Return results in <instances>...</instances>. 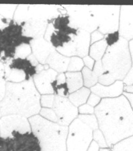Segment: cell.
Here are the masks:
<instances>
[{
  "mask_svg": "<svg viewBox=\"0 0 133 151\" xmlns=\"http://www.w3.org/2000/svg\"><path fill=\"white\" fill-rule=\"evenodd\" d=\"M95 113L108 148L133 136V111L123 94L103 98L95 107Z\"/></svg>",
  "mask_w": 133,
  "mask_h": 151,
  "instance_id": "6da1fadb",
  "label": "cell"
},
{
  "mask_svg": "<svg viewBox=\"0 0 133 151\" xmlns=\"http://www.w3.org/2000/svg\"><path fill=\"white\" fill-rule=\"evenodd\" d=\"M40 99L33 79L21 83L7 82L5 96L0 102V113L3 116L16 115L30 118L39 113Z\"/></svg>",
  "mask_w": 133,
  "mask_h": 151,
  "instance_id": "7a4b0ae2",
  "label": "cell"
},
{
  "mask_svg": "<svg viewBox=\"0 0 133 151\" xmlns=\"http://www.w3.org/2000/svg\"><path fill=\"white\" fill-rule=\"evenodd\" d=\"M102 63L104 73L99 77V83L109 86L116 81H123L132 65L128 41L120 37L118 42L107 47Z\"/></svg>",
  "mask_w": 133,
  "mask_h": 151,
  "instance_id": "3957f363",
  "label": "cell"
},
{
  "mask_svg": "<svg viewBox=\"0 0 133 151\" xmlns=\"http://www.w3.org/2000/svg\"><path fill=\"white\" fill-rule=\"evenodd\" d=\"M31 131L39 141L42 151H67V126H62L43 118L39 115L29 119Z\"/></svg>",
  "mask_w": 133,
  "mask_h": 151,
  "instance_id": "277c9868",
  "label": "cell"
},
{
  "mask_svg": "<svg viewBox=\"0 0 133 151\" xmlns=\"http://www.w3.org/2000/svg\"><path fill=\"white\" fill-rule=\"evenodd\" d=\"M23 24L12 19L6 26L0 27V60H12L18 47L31 44L33 39L23 35Z\"/></svg>",
  "mask_w": 133,
  "mask_h": 151,
  "instance_id": "5b68a950",
  "label": "cell"
},
{
  "mask_svg": "<svg viewBox=\"0 0 133 151\" xmlns=\"http://www.w3.org/2000/svg\"><path fill=\"white\" fill-rule=\"evenodd\" d=\"M79 30L71 23L67 14H60L48 20L43 38L57 50L70 43L77 35Z\"/></svg>",
  "mask_w": 133,
  "mask_h": 151,
  "instance_id": "8992f818",
  "label": "cell"
},
{
  "mask_svg": "<svg viewBox=\"0 0 133 151\" xmlns=\"http://www.w3.org/2000/svg\"><path fill=\"white\" fill-rule=\"evenodd\" d=\"M66 13L63 6L52 5H20L17 6L14 20L17 22L28 20L48 21L60 14Z\"/></svg>",
  "mask_w": 133,
  "mask_h": 151,
  "instance_id": "52a82bcc",
  "label": "cell"
},
{
  "mask_svg": "<svg viewBox=\"0 0 133 151\" xmlns=\"http://www.w3.org/2000/svg\"><path fill=\"white\" fill-rule=\"evenodd\" d=\"M92 141L93 130L80 119H75L68 129L67 151H87Z\"/></svg>",
  "mask_w": 133,
  "mask_h": 151,
  "instance_id": "ba28073f",
  "label": "cell"
},
{
  "mask_svg": "<svg viewBox=\"0 0 133 151\" xmlns=\"http://www.w3.org/2000/svg\"><path fill=\"white\" fill-rule=\"evenodd\" d=\"M0 151H42L39 141L33 132H13L10 137L0 136Z\"/></svg>",
  "mask_w": 133,
  "mask_h": 151,
  "instance_id": "9c48e42d",
  "label": "cell"
},
{
  "mask_svg": "<svg viewBox=\"0 0 133 151\" xmlns=\"http://www.w3.org/2000/svg\"><path fill=\"white\" fill-rule=\"evenodd\" d=\"M98 24V31L107 35L118 31L120 6H90Z\"/></svg>",
  "mask_w": 133,
  "mask_h": 151,
  "instance_id": "30bf717a",
  "label": "cell"
},
{
  "mask_svg": "<svg viewBox=\"0 0 133 151\" xmlns=\"http://www.w3.org/2000/svg\"><path fill=\"white\" fill-rule=\"evenodd\" d=\"M63 7L73 26L89 33L97 30L98 24L90 6L68 5Z\"/></svg>",
  "mask_w": 133,
  "mask_h": 151,
  "instance_id": "8fae6325",
  "label": "cell"
},
{
  "mask_svg": "<svg viewBox=\"0 0 133 151\" xmlns=\"http://www.w3.org/2000/svg\"><path fill=\"white\" fill-rule=\"evenodd\" d=\"M53 110L58 116V123L62 126H68L79 115L77 107L66 97L55 96Z\"/></svg>",
  "mask_w": 133,
  "mask_h": 151,
  "instance_id": "7c38bea8",
  "label": "cell"
},
{
  "mask_svg": "<svg viewBox=\"0 0 133 151\" xmlns=\"http://www.w3.org/2000/svg\"><path fill=\"white\" fill-rule=\"evenodd\" d=\"M13 132H19L22 134L32 132L27 118L11 115L4 116L0 119V136L4 138L10 137Z\"/></svg>",
  "mask_w": 133,
  "mask_h": 151,
  "instance_id": "4fadbf2b",
  "label": "cell"
},
{
  "mask_svg": "<svg viewBox=\"0 0 133 151\" xmlns=\"http://www.w3.org/2000/svg\"><path fill=\"white\" fill-rule=\"evenodd\" d=\"M118 33L128 42L133 40V6H120Z\"/></svg>",
  "mask_w": 133,
  "mask_h": 151,
  "instance_id": "5bb4252c",
  "label": "cell"
},
{
  "mask_svg": "<svg viewBox=\"0 0 133 151\" xmlns=\"http://www.w3.org/2000/svg\"><path fill=\"white\" fill-rule=\"evenodd\" d=\"M58 73L51 68L43 70L33 77V81L38 92L43 95L54 94L51 83L56 79Z\"/></svg>",
  "mask_w": 133,
  "mask_h": 151,
  "instance_id": "9a60e30c",
  "label": "cell"
},
{
  "mask_svg": "<svg viewBox=\"0 0 133 151\" xmlns=\"http://www.w3.org/2000/svg\"><path fill=\"white\" fill-rule=\"evenodd\" d=\"M30 45L33 52L32 54L41 65H45L49 55L56 51V49L52 46L51 43L43 37L33 40Z\"/></svg>",
  "mask_w": 133,
  "mask_h": 151,
  "instance_id": "2e32d148",
  "label": "cell"
},
{
  "mask_svg": "<svg viewBox=\"0 0 133 151\" xmlns=\"http://www.w3.org/2000/svg\"><path fill=\"white\" fill-rule=\"evenodd\" d=\"M124 86V84L122 81H116L109 86H103L97 83L91 88V91L100 98H113L122 95Z\"/></svg>",
  "mask_w": 133,
  "mask_h": 151,
  "instance_id": "e0dca14e",
  "label": "cell"
},
{
  "mask_svg": "<svg viewBox=\"0 0 133 151\" xmlns=\"http://www.w3.org/2000/svg\"><path fill=\"white\" fill-rule=\"evenodd\" d=\"M5 65L10 69L17 70L24 73L26 81H29L37 74V66L34 65L28 58H15L6 62Z\"/></svg>",
  "mask_w": 133,
  "mask_h": 151,
  "instance_id": "ac0fdd59",
  "label": "cell"
},
{
  "mask_svg": "<svg viewBox=\"0 0 133 151\" xmlns=\"http://www.w3.org/2000/svg\"><path fill=\"white\" fill-rule=\"evenodd\" d=\"M23 35L35 39L43 38L47 27L46 20H28L23 22Z\"/></svg>",
  "mask_w": 133,
  "mask_h": 151,
  "instance_id": "d6986e66",
  "label": "cell"
},
{
  "mask_svg": "<svg viewBox=\"0 0 133 151\" xmlns=\"http://www.w3.org/2000/svg\"><path fill=\"white\" fill-rule=\"evenodd\" d=\"M76 56L84 58L89 53L91 43V35L88 32L79 29L77 35L74 38Z\"/></svg>",
  "mask_w": 133,
  "mask_h": 151,
  "instance_id": "ffe728a7",
  "label": "cell"
},
{
  "mask_svg": "<svg viewBox=\"0 0 133 151\" xmlns=\"http://www.w3.org/2000/svg\"><path fill=\"white\" fill-rule=\"evenodd\" d=\"M104 73L102 60L96 61L92 70L84 67L82 68L83 83L86 88H92L98 82V79Z\"/></svg>",
  "mask_w": 133,
  "mask_h": 151,
  "instance_id": "44dd1931",
  "label": "cell"
},
{
  "mask_svg": "<svg viewBox=\"0 0 133 151\" xmlns=\"http://www.w3.org/2000/svg\"><path fill=\"white\" fill-rule=\"evenodd\" d=\"M70 60L68 57L63 56L56 50L49 55L45 64L57 73H63L67 70Z\"/></svg>",
  "mask_w": 133,
  "mask_h": 151,
  "instance_id": "7402d4cb",
  "label": "cell"
},
{
  "mask_svg": "<svg viewBox=\"0 0 133 151\" xmlns=\"http://www.w3.org/2000/svg\"><path fill=\"white\" fill-rule=\"evenodd\" d=\"M65 75L69 93H72L82 88L84 83L81 72H67Z\"/></svg>",
  "mask_w": 133,
  "mask_h": 151,
  "instance_id": "603a6c76",
  "label": "cell"
},
{
  "mask_svg": "<svg viewBox=\"0 0 133 151\" xmlns=\"http://www.w3.org/2000/svg\"><path fill=\"white\" fill-rule=\"evenodd\" d=\"M51 88L54 93L59 96L66 97L70 93L66 81V75L64 73L57 75L56 79L51 83Z\"/></svg>",
  "mask_w": 133,
  "mask_h": 151,
  "instance_id": "cb8c5ba5",
  "label": "cell"
},
{
  "mask_svg": "<svg viewBox=\"0 0 133 151\" xmlns=\"http://www.w3.org/2000/svg\"><path fill=\"white\" fill-rule=\"evenodd\" d=\"M90 94V90H89L86 87H84V88H82L80 90L70 93L68 100L75 106H81V105L85 104L87 102Z\"/></svg>",
  "mask_w": 133,
  "mask_h": 151,
  "instance_id": "d4e9b609",
  "label": "cell"
},
{
  "mask_svg": "<svg viewBox=\"0 0 133 151\" xmlns=\"http://www.w3.org/2000/svg\"><path fill=\"white\" fill-rule=\"evenodd\" d=\"M107 48V45L104 39L91 45L89 48V56L91 57L94 60H101L105 54Z\"/></svg>",
  "mask_w": 133,
  "mask_h": 151,
  "instance_id": "484cf974",
  "label": "cell"
},
{
  "mask_svg": "<svg viewBox=\"0 0 133 151\" xmlns=\"http://www.w3.org/2000/svg\"><path fill=\"white\" fill-rule=\"evenodd\" d=\"M112 151H133V136L122 139L111 148Z\"/></svg>",
  "mask_w": 133,
  "mask_h": 151,
  "instance_id": "4316f807",
  "label": "cell"
},
{
  "mask_svg": "<svg viewBox=\"0 0 133 151\" xmlns=\"http://www.w3.org/2000/svg\"><path fill=\"white\" fill-rule=\"evenodd\" d=\"M83 60L78 56H73L70 58L68 69L69 72H80L84 68Z\"/></svg>",
  "mask_w": 133,
  "mask_h": 151,
  "instance_id": "83f0119b",
  "label": "cell"
},
{
  "mask_svg": "<svg viewBox=\"0 0 133 151\" xmlns=\"http://www.w3.org/2000/svg\"><path fill=\"white\" fill-rule=\"evenodd\" d=\"M78 118L88 125L93 131L98 129L99 126L97 117L93 114V115H79Z\"/></svg>",
  "mask_w": 133,
  "mask_h": 151,
  "instance_id": "f1b7e54d",
  "label": "cell"
},
{
  "mask_svg": "<svg viewBox=\"0 0 133 151\" xmlns=\"http://www.w3.org/2000/svg\"><path fill=\"white\" fill-rule=\"evenodd\" d=\"M128 47H129L130 56H131L132 65L129 72L128 73L124 79L122 81L124 84L126 85V86H130V85L133 84V40H130L128 42Z\"/></svg>",
  "mask_w": 133,
  "mask_h": 151,
  "instance_id": "f546056e",
  "label": "cell"
},
{
  "mask_svg": "<svg viewBox=\"0 0 133 151\" xmlns=\"http://www.w3.org/2000/svg\"><path fill=\"white\" fill-rule=\"evenodd\" d=\"M6 80L5 75V65L0 62V102L3 100L6 92Z\"/></svg>",
  "mask_w": 133,
  "mask_h": 151,
  "instance_id": "4dcf8cb0",
  "label": "cell"
},
{
  "mask_svg": "<svg viewBox=\"0 0 133 151\" xmlns=\"http://www.w3.org/2000/svg\"><path fill=\"white\" fill-rule=\"evenodd\" d=\"M17 6L0 5V15L8 19H12Z\"/></svg>",
  "mask_w": 133,
  "mask_h": 151,
  "instance_id": "1f68e13d",
  "label": "cell"
},
{
  "mask_svg": "<svg viewBox=\"0 0 133 151\" xmlns=\"http://www.w3.org/2000/svg\"><path fill=\"white\" fill-rule=\"evenodd\" d=\"M40 116L53 123H58V116L53 109L42 108L39 112Z\"/></svg>",
  "mask_w": 133,
  "mask_h": 151,
  "instance_id": "d6a6232c",
  "label": "cell"
},
{
  "mask_svg": "<svg viewBox=\"0 0 133 151\" xmlns=\"http://www.w3.org/2000/svg\"><path fill=\"white\" fill-rule=\"evenodd\" d=\"M93 141H95L97 144L100 148H108L104 134L100 129H97L93 131Z\"/></svg>",
  "mask_w": 133,
  "mask_h": 151,
  "instance_id": "836d02e7",
  "label": "cell"
},
{
  "mask_svg": "<svg viewBox=\"0 0 133 151\" xmlns=\"http://www.w3.org/2000/svg\"><path fill=\"white\" fill-rule=\"evenodd\" d=\"M31 45L27 44L22 45L16 49L15 58H26L31 54Z\"/></svg>",
  "mask_w": 133,
  "mask_h": 151,
  "instance_id": "e575fe53",
  "label": "cell"
},
{
  "mask_svg": "<svg viewBox=\"0 0 133 151\" xmlns=\"http://www.w3.org/2000/svg\"><path fill=\"white\" fill-rule=\"evenodd\" d=\"M55 96H56L54 94H47L42 96L40 99L41 106H43V108L52 109L54 104Z\"/></svg>",
  "mask_w": 133,
  "mask_h": 151,
  "instance_id": "d590c367",
  "label": "cell"
},
{
  "mask_svg": "<svg viewBox=\"0 0 133 151\" xmlns=\"http://www.w3.org/2000/svg\"><path fill=\"white\" fill-rule=\"evenodd\" d=\"M120 37V35H119L118 31H116L112 33L107 34V35L105 36L104 40L107 43V47H109L118 42Z\"/></svg>",
  "mask_w": 133,
  "mask_h": 151,
  "instance_id": "8d00e7d4",
  "label": "cell"
},
{
  "mask_svg": "<svg viewBox=\"0 0 133 151\" xmlns=\"http://www.w3.org/2000/svg\"><path fill=\"white\" fill-rule=\"evenodd\" d=\"M79 112L81 113V115H93L95 112L94 107L91 106V105L88 104H84L79 106Z\"/></svg>",
  "mask_w": 133,
  "mask_h": 151,
  "instance_id": "74e56055",
  "label": "cell"
},
{
  "mask_svg": "<svg viewBox=\"0 0 133 151\" xmlns=\"http://www.w3.org/2000/svg\"><path fill=\"white\" fill-rule=\"evenodd\" d=\"M101 98L99 96H98L97 95L95 94V93H91L90 96L87 100V104L91 105V106H97V105L99 104V102H101Z\"/></svg>",
  "mask_w": 133,
  "mask_h": 151,
  "instance_id": "f35d334b",
  "label": "cell"
},
{
  "mask_svg": "<svg viewBox=\"0 0 133 151\" xmlns=\"http://www.w3.org/2000/svg\"><path fill=\"white\" fill-rule=\"evenodd\" d=\"M105 37L104 35H103L102 33H101L99 31H95L92 33L91 35V45L97 42H99V41L104 40Z\"/></svg>",
  "mask_w": 133,
  "mask_h": 151,
  "instance_id": "ab89813d",
  "label": "cell"
},
{
  "mask_svg": "<svg viewBox=\"0 0 133 151\" xmlns=\"http://www.w3.org/2000/svg\"><path fill=\"white\" fill-rule=\"evenodd\" d=\"M83 60L84 65L86 66L87 68H88L90 70L93 69L94 65H95V60H94L91 57L87 56L83 58V60Z\"/></svg>",
  "mask_w": 133,
  "mask_h": 151,
  "instance_id": "60d3db41",
  "label": "cell"
},
{
  "mask_svg": "<svg viewBox=\"0 0 133 151\" xmlns=\"http://www.w3.org/2000/svg\"><path fill=\"white\" fill-rule=\"evenodd\" d=\"M87 151H99V147L95 141H92Z\"/></svg>",
  "mask_w": 133,
  "mask_h": 151,
  "instance_id": "b9f144b4",
  "label": "cell"
},
{
  "mask_svg": "<svg viewBox=\"0 0 133 151\" xmlns=\"http://www.w3.org/2000/svg\"><path fill=\"white\" fill-rule=\"evenodd\" d=\"M122 94L127 98V100H128V102H129L130 106H131V108L133 111V93H128L123 92Z\"/></svg>",
  "mask_w": 133,
  "mask_h": 151,
  "instance_id": "7bdbcfd3",
  "label": "cell"
},
{
  "mask_svg": "<svg viewBox=\"0 0 133 151\" xmlns=\"http://www.w3.org/2000/svg\"><path fill=\"white\" fill-rule=\"evenodd\" d=\"M123 90H124V92L128 93H133V84L130 85V86H126V85H124Z\"/></svg>",
  "mask_w": 133,
  "mask_h": 151,
  "instance_id": "ee69618b",
  "label": "cell"
},
{
  "mask_svg": "<svg viewBox=\"0 0 133 151\" xmlns=\"http://www.w3.org/2000/svg\"><path fill=\"white\" fill-rule=\"evenodd\" d=\"M1 113H0V117H1Z\"/></svg>",
  "mask_w": 133,
  "mask_h": 151,
  "instance_id": "f6af8a7d",
  "label": "cell"
}]
</instances>
